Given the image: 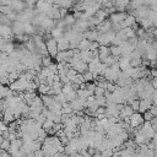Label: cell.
<instances>
[{"label":"cell","mask_w":157,"mask_h":157,"mask_svg":"<svg viewBox=\"0 0 157 157\" xmlns=\"http://www.w3.org/2000/svg\"><path fill=\"white\" fill-rule=\"evenodd\" d=\"M40 98H42V102H43V104H44L45 108H49V107L55 102V101H54V96L43 94V96H40Z\"/></svg>","instance_id":"obj_12"},{"label":"cell","mask_w":157,"mask_h":157,"mask_svg":"<svg viewBox=\"0 0 157 157\" xmlns=\"http://www.w3.org/2000/svg\"><path fill=\"white\" fill-rule=\"evenodd\" d=\"M0 157H11V155L9 153V151H4V150H0Z\"/></svg>","instance_id":"obj_31"},{"label":"cell","mask_w":157,"mask_h":157,"mask_svg":"<svg viewBox=\"0 0 157 157\" xmlns=\"http://www.w3.org/2000/svg\"><path fill=\"white\" fill-rule=\"evenodd\" d=\"M56 42H58V50L59 52H65V50L70 49V42L65 37H61V38L56 39Z\"/></svg>","instance_id":"obj_9"},{"label":"cell","mask_w":157,"mask_h":157,"mask_svg":"<svg viewBox=\"0 0 157 157\" xmlns=\"http://www.w3.org/2000/svg\"><path fill=\"white\" fill-rule=\"evenodd\" d=\"M52 64H53V60H52V58L49 55L48 56H42V66L43 67H48Z\"/></svg>","instance_id":"obj_18"},{"label":"cell","mask_w":157,"mask_h":157,"mask_svg":"<svg viewBox=\"0 0 157 157\" xmlns=\"http://www.w3.org/2000/svg\"><path fill=\"white\" fill-rule=\"evenodd\" d=\"M90 44H91V40H88V39H86V38H83V39L78 43L77 49H78L80 52H82V50H90Z\"/></svg>","instance_id":"obj_15"},{"label":"cell","mask_w":157,"mask_h":157,"mask_svg":"<svg viewBox=\"0 0 157 157\" xmlns=\"http://www.w3.org/2000/svg\"><path fill=\"white\" fill-rule=\"evenodd\" d=\"M80 153L82 155V157H92V155H90L88 151H81Z\"/></svg>","instance_id":"obj_32"},{"label":"cell","mask_w":157,"mask_h":157,"mask_svg":"<svg viewBox=\"0 0 157 157\" xmlns=\"http://www.w3.org/2000/svg\"><path fill=\"white\" fill-rule=\"evenodd\" d=\"M54 125H55V123H54L52 119H48V118H47V119H45V121L43 123L42 128H43V129L47 131V134H48V131H50V130L53 129V126H54Z\"/></svg>","instance_id":"obj_17"},{"label":"cell","mask_w":157,"mask_h":157,"mask_svg":"<svg viewBox=\"0 0 157 157\" xmlns=\"http://www.w3.org/2000/svg\"><path fill=\"white\" fill-rule=\"evenodd\" d=\"M82 76H83V80H85V82H91L92 80H94V77H93V74L91 72V71H86V72H83L82 74Z\"/></svg>","instance_id":"obj_20"},{"label":"cell","mask_w":157,"mask_h":157,"mask_svg":"<svg viewBox=\"0 0 157 157\" xmlns=\"http://www.w3.org/2000/svg\"><path fill=\"white\" fill-rule=\"evenodd\" d=\"M98 114H105V107H98L96 113H94V117L98 115Z\"/></svg>","instance_id":"obj_27"},{"label":"cell","mask_w":157,"mask_h":157,"mask_svg":"<svg viewBox=\"0 0 157 157\" xmlns=\"http://www.w3.org/2000/svg\"><path fill=\"white\" fill-rule=\"evenodd\" d=\"M98 48H99V43H98L97 40H94V42H91V44H90V50H91V52L98 50Z\"/></svg>","instance_id":"obj_26"},{"label":"cell","mask_w":157,"mask_h":157,"mask_svg":"<svg viewBox=\"0 0 157 157\" xmlns=\"http://www.w3.org/2000/svg\"><path fill=\"white\" fill-rule=\"evenodd\" d=\"M150 112L153 114V117H155V118H157V105H155V104H153V105L151 107Z\"/></svg>","instance_id":"obj_30"},{"label":"cell","mask_w":157,"mask_h":157,"mask_svg":"<svg viewBox=\"0 0 157 157\" xmlns=\"http://www.w3.org/2000/svg\"><path fill=\"white\" fill-rule=\"evenodd\" d=\"M45 45H47L48 55H49L50 58H55V56H56V54L59 53V50H58V42H56V39H54V38H49V39H47Z\"/></svg>","instance_id":"obj_3"},{"label":"cell","mask_w":157,"mask_h":157,"mask_svg":"<svg viewBox=\"0 0 157 157\" xmlns=\"http://www.w3.org/2000/svg\"><path fill=\"white\" fill-rule=\"evenodd\" d=\"M50 88H52V86H49V85H47V83H40V85L38 86V88H37V92H38L40 96H43V94H49Z\"/></svg>","instance_id":"obj_14"},{"label":"cell","mask_w":157,"mask_h":157,"mask_svg":"<svg viewBox=\"0 0 157 157\" xmlns=\"http://www.w3.org/2000/svg\"><path fill=\"white\" fill-rule=\"evenodd\" d=\"M155 157H157V147L155 148Z\"/></svg>","instance_id":"obj_36"},{"label":"cell","mask_w":157,"mask_h":157,"mask_svg":"<svg viewBox=\"0 0 157 157\" xmlns=\"http://www.w3.org/2000/svg\"><path fill=\"white\" fill-rule=\"evenodd\" d=\"M96 29H97L99 33H108V32L112 31V22H110L109 20H105V21H103L102 23H99Z\"/></svg>","instance_id":"obj_8"},{"label":"cell","mask_w":157,"mask_h":157,"mask_svg":"<svg viewBox=\"0 0 157 157\" xmlns=\"http://www.w3.org/2000/svg\"><path fill=\"white\" fill-rule=\"evenodd\" d=\"M152 105H153L152 98H144V99H140V107H139V112H140L141 114H144L145 112L150 110Z\"/></svg>","instance_id":"obj_6"},{"label":"cell","mask_w":157,"mask_h":157,"mask_svg":"<svg viewBox=\"0 0 157 157\" xmlns=\"http://www.w3.org/2000/svg\"><path fill=\"white\" fill-rule=\"evenodd\" d=\"M129 105L132 108V110L134 112H139V107H140V99L137 98V99H134L132 102H130L129 103Z\"/></svg>","instance_id":"obj_21"},{"label":"cell","mask_w":157,"mask_h":157,"mask_svg":"<svg viewBox=\"0 0 157 157\" xmlns=\"http://www.w3.org/2000/svg\"><path fill=\"white\" fill-rule=\"evenodd\" d=\"M126 16H128V13L126 12H113L110 16H109V21L112 22V25H119V23H121L125 18H126Z\"/></svg>","instance_id":"obj_5"},{"label":"cell","mask_w":157,"mask_h":157,"mask_svg":"<svg viewBox=\"0 0 157 157\" xmlns=\"http://www.w3.org/2000/svg\"><path fill=\"white\" fill-rule=\"evenodd\" d=\"M156 69H157V66H156Z\"/></svg>","instance_id":"obj_37"},{"label":"cell","mask_w":157,"mask_h":157,"mask_svg":"<svg viewBox=\"0 0 157 157\" xmlns=\"http://www.w3.org/2000/svg\"><path fill=\"white\" fill-rule=\"evenodd\" d=\"M152 142L155 144V146L157 147V139H152Z\"/></svg>","instance_id":"obj_35"},{"label":"cell","mask_w":157,"mask_h":157,"mask_svg":"<svg viewBox=\"0 0 157 157\" xmlns=\"http://www.w3.org/2000/svg\"><path fill=\"white\" fill-rule=\"evenodd\" d=\"M80 55H81V60L83 63H86V64H90L91 60L94 58L93 53L91 50H82V52H80Z\"/></svg>","instance_id":"obj_11"},{"label":"cell","mask_w":157,"mask_h":157,"mask_svg":"<svg viewBox=\"0 0 157 157\" xmlns=\"http://www.w3.org/2000/svg\"><path fill=\"white\" fill-rule=\"evenodd\" d=\"M72 4H74V0H61V4H60V7H63V9H70L71 6H72Z\"/></svg>","instance_id":"obj_22"},{"label":"cell","mask_w":157,"mask_h":157,"mask_svg":"<svg viewBox=\"0 0 157 157\" xmlns=\"http://www.w3.org/2000/svg\"><path fill=\"white\" fill-rule=\"evenodd\" d=\"M129 4H130V0H115V1H114L115 9H117L119 12H123L125 9H128Z\"/></svg>","instance_id":"obj_10"},{"label":"cell","mask_w":157,"mask_h":157,"mask_svg":"<svg viewBox=\"0 0 157 157\" xmlns=\"http://www.w3.org/2000/svg\"><path fill=\"white\" fill-rule=\"evenodd\" d=\"M109 55H110L109 47L108 45H99V48H98V58L101 59V61L103 63Z\"/></svg>","instance_id":"obj_7"},{"label":"cell","mask_w":157,"mask_h":157,"mask_svg":"<svg viewBox=\"0 0 157 157\" xmlns=\"http://www.w3.org/2000/svg\"><path fill=\"white\" fill-rule=\"evenodd\" d=\"M145 123V119H144V115L140 113V112H135L130 118H129V125L136 130V129H140Z\"/></svg>","instance_id":"obj_1"},{"label":"cell","mask_w":157,"mask_h":157,"mask_svg":"<svg viewBox=\"0 0 157 157\" xmlns=\"http://www.w3.org/2000/svg\"><path fill=\"white\" fill-rule=\"evenodd\" d=\"M10 144H11V141H10L9 139H4L2 142H1V145H0V150L9 151V150H10Z\"/></svg>","instance_id":"obj_19"},{"label":"cell","mask_w":157,"mask_h":157,"mask_svg":"<svg viewBox=\"0 0 157 157\" xmlns=\"http://www.w3.org/2000/svg\"><path fill=\"white\" fill-rule=\"evenodd\" d=\"M10 6H11L13 10H16V11H23L26 5H25L21 0H12L11 4H10Z\"/></svg>","instance_id":"obj_13"},{"label":"cell","mask_w":157,"mask_h":157,"mask_svg":"<svg viewBox=\"0 0 157 157\" xmlns=\"http://www.w3.org/2000/svg\"><path fill=\"white\" fill-rule=\"evenodd\" d=\"M101 155H102V157H113L114 156V150L113 148H107V150L102 151Z\"/></svg>","instance_id":"obj_23"},{"label":"cell","mask_w":157,"mask_h":157,"mask_svg":"<svg viewBox=\"0 0 157 157\" xmlns=\"http://www.w3.org/2000/svg\"><path fill=\"white\" fill-rule=\"evenodd\" d=\"M146 6L156 7V6H157V0H147V1H146Z\"/></svg>","instance_id":"obj_29"},{"label":"cell","mask_w":157,"mask_h":157,"mask_svg":"<svg viewBox=\"0 0 157 157\" xmlns=\"http://www.w3.org/2000/svg\"><path fill=\"white\" fill-rule=\"evenodd\" d=\"M110 55L113 56H121V47L119 45H110Z\"/></svg>","instance_id":"obj_16"},{"label":"cell","mask_w":157,"mask_h":157,"mask_svg":"<svg viewBox=\"0 0 157 157\" xmlns=\"http://www.w3.org/2000/svg\"><path fill=\"white\" fill-rule=\"evenodd\" d=\"M144 157H155V150L147 148V151H146V153H145Z\"/></svg>","instance_id":"obj_28"},{"label":"cell","mask_w":157,"mask_h":157,"mask_svg":"<svg viewBox=\"0 0 157 157\" xmlns=\"http://www.w3.org/2000/svg\"><path fill=\"white\" fill-rule=\"evenodd\" d=\"M153 36H155V39L157 40V29H155V31H153Z\"/></svg>","instance_id":"obj_34"},{"label":"cell","mask_w":157,"mask_h":157,"mask_svg":"<svg viewBox=\"0 0 157 157\" xmlns=\"http://www.w3.org/2000/svg\"><path fill=\"white\" fill-rule=\"evenodd\" d=\"M136 130H139L145 137H147L148 140H152L153 139V135H155V129L152 128V124H151V121H145L144 123V125L140 128V129H136Z\"/></svg>","instance_id":"obj_2"},{"label":"cell","mask_w":157,"mask_h":157,"mask_svg":"<svg viewBox=\"0 0 157 157\" xmlns=\"http://www.w3.org/2000/svg\"><path fill=\"white\" fill-rule=\"evenodd\" d=\"M152 102L155 105H157V96H152Z\"/></svg>","instance_id":"obj_33"},{"label":"cell","mask_w":157,"mask_h":157,"mask_svg":"<svg viewBox=\"0 0 157 157\" xmlns=\"http://www.w3.org/2000/svg\"><path fill=\"white\" fill-rule=\"evenodd\" d=\"M28 82H29V81H27V80H25L23 77L20 76L18 80H16L13 83L10 85V88H11L12 91H15V92H25L26 88H27Z\"/></svg>","instance_id":"obj_4"},{"label":"cell","mask_w":157,"mask_h":157,"mask_svg":"<svg viewBox=\"0 0 157 157\" xmlns=\"http://www.w3.org/2000/svg\"><path fill=\"white\" fill-rule=\"evenodd\" d=\"M104 93H105V90H104V88H102V87H99V86H96V90H94V92H93L94 96H103Z\"/></svg>","instance_id":"obj_24"},{"label":"cell","mask_w":157,"mask_h":157,"mask_svg":"<svg viewBox=\"0 0 157 157\" xmlns=\"http://www.w3.org/2000/svg\"><path fill=\"white\" fill-rule=\"evenodd\" d=\"M142 115H144V119H145V121H151V120H152V119L155 118V117H153V114H152V113H151L150 110L145 112V113H144Z\"/></svg>","instance_id":"obj_25"}]
</instances>
